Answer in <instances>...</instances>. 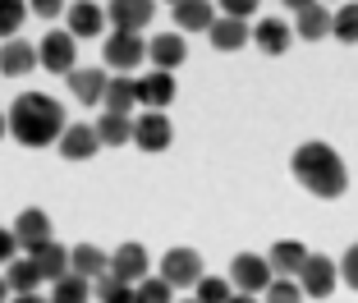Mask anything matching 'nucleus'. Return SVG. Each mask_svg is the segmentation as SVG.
<instances>
[{
  "label": "nucleus",
  "mask_w": 358,
  "mask_h": 303,
  "mask_svg": "<svg viewBox=\"0 0 358 303\" xmlns=\"http://www.w3.org/2000/svg\"><path fill=\"white\" fill-rule=\"evenodd\" d=\"M32 64L37 60V46L23 42V37H10V42L0 46V73H10V78H19V73H32Z\"/></svg>",
  "instance_id": "obj_16"
},
{
  "label": "nucleus",
  "mask_w": 358,
  "mask_h": 303,
  "mask_svg": "<svg viewBox=\"0 0 358 303\" xmlns=\"http://www.w3.org/2000/svg\"><path fill=\"white\" fill-rule=\"evenodd\" d=\"M327 32H331V14H327V5H308V10H299L294 37H303V42H322Z\"/></svg>",
  "instance_id": "obj_28"
},
{
  "label": "nucleus",
  "mask_w": 358,
  "mask_h": 303,
  "mask_svg": "<svg viewBox=\"0 0 358 303\" xmlns=\"http://www.w3.org/2000/svg\"><path fill=\"white\" fill-rule=\"evenodd\" d=\"M207 32H211L207 42L216 46V51H225V55H230V51H243V46H248V37H253L248 19H230V14H221V19L211 23Z\"/></svg>",
  "instance_id": "obj_14"
},
{
  "label": "nucleus",
  "mask_w": 358,
  "mask_h": 303,
  "mask_svg": "<svg viewBox=\"0 0 358 303\" xmlns=\"http://www.w3.org/2000/svg\"><path fill=\"white\" fill-rule=\"evenodd\" d=\"M92 299H101V303H143V299H138V285H124L120 276H110V272H101L92 281Z\"/></svg>",
  "instance_id": "obj_27"
},
{
  "label": "nucleus",
  "mask_w": 358,
  "mask_h": 303,
  "mask_svg": "<svg viewBox=\"0 0 358 303\" xmlns=\"http://www.w3.org/2000/svg\"><path fill=\"white\" fill-rule=\"evenodd\" d=\"M161 276H166L175 290H193V285L202 281V258L193 248H170L166 258H161Z\"/></svg>",
  "instance_id": "obj_6"
},
{
  "label": "nucleus",
  "mask_w": 358,
  "mask_h": 303,
  "mask_svg": "<svg viewBox=\"0 0 358 303\" xmlns=\"http://www.w3.org/2000/svg\"><path fill=\"white\" fill-rule=\"evenodd\" d=\"M28 10L37 14V19H55V14L64 10V0H28Z\"/></svg>",
  "instance_id": "obj_37"
},
{
  "label": "nucleus",
  "mask_w": 358,
  "mask_h": 303,
  "mask_svg": "<svg viewBox=\"0 0 358 303\" xmlns=\"http://www.w3.org/2000/svg\"><path fill=\"white\" fill-rule=\"evenodd\" d=\"M294 281H299V290H303V299H327V294L336 290V281H340V267H336L331 258H317V253H308Z\"/></svg>",
  "instance_id": "obj_3"
},
{
  "label": "nucleus",
  "mask_w": 358,
  "mask_h": 303,
  "mask_svg": "<svg viewBox=\"0 0 358 303\" xmlns=\"http://www.w3.org/2000/svg\"><path fill=\"white\" fill-rule=\"evenodd\" d=\"M96 147H101V138H96L92 125H64V134H60V157L64 161H92Z\"/></svg>",
  "instance_id": "obj_12"
},
{
  "label": "nucleus",
  "mask_w": 358,
  "mask_h": 303,
  "mask_svg": "<svg viewBox=\"0 0 358 303\" xmlns=\"http://www.w3.org/2000/svg\"><path fill=\"white\" fill-rule=\"evenodd\" d=\"M101 28H106L101 5H92V0H74V5H69V32H74V37H96Z\"/></svg>",
  "instance_id": "obj_19"
},
{
  "label": "nucleus",
  "mask_w": 358,
  "mask_h": 303,
  "mask_svg": "<svg viewBox=\"0 0 358 303\" xmlns=\"http://www.w3.org/2000/svg\"><path fill=\"white\" fill-rule=\"evenodd\" d=\"M170 5H179V0H170Z\"/></svg>",
  "instance_id": "obj_45"
},
{
  "label": "nucleus",
  "mask_w": 358,
  "mask_h": 303,
  "mask_svg": "<svg viewBox=\"0 0 358 303\" xmlns=\"http://www.w3.org/2000/svg\"><path fill=\"white\" fill-rule=\"evenodd\" d=\"M331 37L336 42H358V5H340L336 14H331Z\"/></svg>",
  "instance_id": "obj_30"
},
{
  "label": "nucleus",
  "mask_w": 358,
  "mask_h": 303,
  "mask_svg": "<svg viewBox=\"0 0 358 303\" xmlns=\"http://www.w3.org/2000/svg\"><path fill=\"white\" fill-rule=\"evenodd\" d=\"M134 97L143 101V111H166V106L175 101V78H170L166 69H152L134 83Z\"/></svg>",
  "instance_id": "obj_11"
},
{
  "label": "nucleus",
  "mask_w": 358,
  "mask_h": 303,
  "mask_svg": "<svg viewBox=\"0 0 358 303\" xmlns=\"http://www.w3.org/2000/svg\"><path fill=\"white\" fill-rule=\"evenodd\" d=\"M101 101H106V111H120V115H129V111L138 106V97H134V78H106Z\"/></svg>",
  "instance_id": "obj_29"
},
{
  "label": "nucleus",
  "mask_w": 358,
  "mask_h": 303,
  "mask_svg": "<svg viewBox=\"0 0 358 303\" xmlns=\"http://www.w3.org/2000/svg\"><path fill=\"white\" fill-rule=\"evenodd\" d=\"M5 134H10V120H5V115H0V138H5Z\"/></svg>",
  "instance_id": "obj_43"
},
{
  "label": "nucleus",
  "mask_w": 358,
  "mask_h": 303,
  "mask_svg": "<svg viewBox=\"0 0 358 303\" xmlns=\"http://www.w3.org/2000/svg\"><path fill=\"white\" fill-rule=\"evenodd\" d=\"M64 78H69V92H74L83 106H96V101H101V92H106V73L101 69H78V64H74Z\"/></svg>",
  "instance_id": "obj_20"
},
{
  "label": "nucleus",
  "mask_w": 358,
  "mask_h": 303,
  "mask_svg": "<svg viewBox=\"0 0 358 303\" xmlns=\"http://www.w3.org/2000/svg\"><path fill=\"white\" fill-rule=\"evenodd\" d=\"M253 46L262 55H285L289 51V23H280V19H262L253 28Z\"/></svg>",
  "instance_id": "obj_21"
},
{
  "label": "nucleus",
  "mask_w": 358,
  "mask_h": 303,
  "mask_svg": "<svg viewBox=\"0 0 358 303\" xmlns=\"http://www.w3.org/2000/svg\"><path fill=\"white\" fill-rule=\"evenodd\" d=\"M262 294H266V303H303V290H299L294 276H275Z\"/></svg>",
  "instance_id": "obj_34"
},
{
  "label": "nucleus",
  "mask_w": 358,
  "mask_h": 303,
  "mask_svg": "<svg viewBox=\"0 0 358 303\" xmlns=\"http://www.w3.org/2000/svg\"><path fill=\"white\" fill-rule=\"evenodd\" d=\"M28 19V0H0V37H14Z\"/></svg>",
  "instance_id": "obj_33"
},
{
  "label": "nucleus",
  "mask_w": 358,
  "mask_h": 303,
  "mask_svg": "<svg viewBox=\"0 0 358 303\" xmlns=\"http://www.w3.org/2000/svg\"><path fill=\"white\" fill-rule=\"evenodd\" d=\"M303 258H308V248L299 239H280V244H271V253H266V262H271L275 276H299Z\"/></svg>",
  "instance_id": "obj_24"
},
{
  "label": "nucleus",
  "mask_w": 358,
  "mask_h": 303,
  "mask_svg": "<svg viewBox=\"0 0 358 303\" xmlns=\"http://www.w3.org/2000/svg\"><path fill=\"white\" fill-rule=\"evenodd\" d=\"M69 272H78V276H87V281H96L101 272H110V258H106L96 244H74V248H69Z\"/></svg>",
  "instance_id": "obj_22"
},
{
  "label": "nucleus",
  "mask_w": 358,
  "mask_h": 303,
  "mask_svg": "<svg viewBox=\"0 0 358 303\" xmlns=\"http://www.w3.org/2000/svg\"><path fill=\"white\" fill-rule=\"evenodd\" d=\"M193 290H198V303H230L234 285H230V276H202Z\"/></svg>",
  "instance_id": "obj_31"
},
{
  "label": "nucleus",
  "mask_w": 358,
  "mask_h": 303,
  "mask_svg": "<svg viewBox=\"0 0 358 303\" xmlns=\"http://www.w3.org/2000/svg\"><path fill=\"white\" fill-rule=\"evenodd\" d=\"M5 120H10V138L19 147H51V143H60V134H64V111H60V101L46 97V92L14 97Z\"/></svg>",
  "instance_id": "obj_1"
},
{
  "label": "nucleus",
  "mask_w": 358,
  "mask_h": 303,
  "mask_svg": "<svg viewBox=\"0 0 358 303\" xmlns=\"http://www.w3.org/2000/svg\"><path fill=\"white\" fill-rule=\"evenodd\" d=\"M5 281H10V290H14V294H37V290L46 285L32 258H14V262H5Z\"/></svg>",
  "instance_id": "obj_23"
},
{
  "label": "nucleus",
  "mask_w": 358,
  "mask_h": 303,
  "mask_svg": "<svg viewBox=\"0 0 358 303\" xmlns=\"http://www.w3.org/2000/svg\"><path fill=\"white\" fill-rule=\"evenodd\" d=\"M285 5H289V10L299 14V10H308V5H317V0H285Z\"/></svg>",
  "instance_id": "obj_40"
},
{
  "label": "nucleus",
  "mask_w": 358,
  "mask_h": 303,
  "mask_svg": "<svg viewBox=\"0 0 358 303\" xmlns=\"http://www.w3.org/2000/svg\"><path fill=\"white\" fill-rule=\"evenodd\" d=\"M179 303H198V299H179Z\"/></svg>",
  "instance_id": "obj_44"
},
{
  "label": "nucleus",
  "mask_w": 358,
  "mask_h": 303,
  "mask_svg": "<svg viewBox=\"0 0 358 303\" xmlns=\"http://www.w3.org/2000/svg\"><path fill=\"white\" fill-rule=\"evenodd\" d=\"M92 129H96V138H101V147H124V143H134V120L120 115V111H106Z\"/></svg>",
  "instance_id": "obj_25"
},
{
  "label": "nucleus",
  "mask_w": 358,
  "mask_h": 303,
  "mask_svg": "<svg viewBox=\"0 0 358 303\" xmlns=\"http://www.w3.org/2000/svg\"><path fill=\"white\" fill-rule=\"evenodd\" d=\"M230 303H257V299H253V294H239V290H234V294H230Z\"/></svg>",
  "instance_id": "obj_41"
},
{
  "label": "nucleus",
  "mask_w": 358,
  "mask_h": 303,
  "mask_svg": "<svg viewBox=\"0 0 358 303\" xmlns=\"http://www.w3.org/2000/svg\"><path fill=\"white\" fill-rule=\"evenodd\" d=\"M110 276H120L124 285H138L148 276V248H143V244H120V248L110 253Z\"/></svg>",
  "instance_id": "obj_13"
},
{
  "label": "nucleus",
  "mask_w": 358,
  "mask_h": 303,
  "mask_svg": "<svg viewBox=\"0 0 358 303\" xmlns=\"http://www.w3.org/2000/svg\"><path fill=\"white\" fill-rule=\"evenodd\" d=\"M340 281H345L349 290H358V244H349L345 258H340Z\"/></svg>",
  "instance_id": "obj_35"
},
{
  "label": "nucleus",
  "mask_w": 358,
  "mask_h": 303,
  "mask_svg": "<svg viewBox=\"0 0 358 303\" xmlns=\"http://www.w3.org/2000/svg\"><path fill=\"white\" fill-rule=\"evenodd\" d=\"M51 303H87L92 299V281L78 272H64L60 281H51V294H46Z\"/></svg>",
  "instance_id": "obj_26"
},
{
  "label": "nucleus",
  "mask_w": 358,
  "mask_h": 303,
  "mask_svg": "<svg viewBox=\"0 0 358 303\" xmlns=\"http://www.w3.org/2000/svg\"><path fill=\"white\" fill-rule=\"evenodd\" d=\"M10 294H14V290H10V281H5V276H0V303L10 299Z\"/></svg>",
  "instance_id": "obj_42"
},
{
  "label": "nucleus",
  "mask_w": 358,
  "mask_h": 303,
  "mask_svg": "<svg viewBox=\"0 0 358 303\" xmlns=\"http://www.w3.org/2000/svg\"><path fill=\"white\" fill-rule=\"evenodd\" d=\"M271 281H275V272H271V262H266V258H257V253H239V258H234L230 285L239 294H262Z\"/></svg>",
  "instance_id": "obj_4"
},
{
  "label": "nucleus",
  "mask_w": 358,
  "mask_h": 303,
  "mask_svg": "<svg viewBox=\"0 0 358 303\" xmlns=\"http://www.w3.org/2000/svg\"><path fill=\"white\" fill-rule=\"evenodd\" d=\"M37 60H42V69H51V73H69L74 69V60H78V42H74V32H46L42 37V46H37Z\"/></svg>",
  "instance_id": "obj_5"
},
{
  "label": "nucleus",
  "mask_w": 358,
  "mask_h": 303,
  "mask_svg": "<svg viewBox=\"0 0 358 303\" xmlns=\"http://www.w3.org/2000/svg\"><path fill=\"white\" fill-rule=\"evenodd\" d=\"M10 303H51V299H46V294H14Z\"/></svg>",
  "instance_id": "obj_39"
},
{
  "label": "nucleus",
  "mask_w": 358,
  "mask_h": 303,
  "mask_svg": "<svg viewBox=\"0 0 358 303\" xmlns=\"http://www.w3.org/2000/svg\"><path fill=\"white\" fill-rule=\"evenodd\" d=\"M148 60H152V69H179V64L189 60V46H184V37L179 32H166V37H152L148 42Z\"/></svg>",
  "instance_id": "obj_15"
},
{
  "label": "nucleus",
  "mask_w": 358,
  "mask_h": 303,
  "mask_svg": "<svg viewBox=\"0 0 358 303\" xmlns=\"http://www.w3.org/2000/svg\"><path fill=\"white\" fill-rule=\"evenodd\" d=\"M19 258V239H14V230H0V262H14Z\"/></svg>",
  "instance_id": "obj_38"
},
{
  "label": "nucleus",
  "mask_w": 358,
  "mask_h": 303,
  "mask_svg": "<svg viewBox=\"0 0 358 303\" xmlns=\"http://www.w3.org/2000/svg\"><path fill=\"white\" fill-rule=\"evenodd\" d=\"M32 262H37V272H42V281L51 285V281H60L64 272H69V248H64V244H42V248H32L28 253Z\"/></svg>",
  "instance_id": "obj_17"
},
{
  "label": "nucleus",
  "mask_w": 358,
  "mask_h": 303,
  "mask_svg": "<svg viewBox=\"0 0 358 303\" xmlns=\"http://www.w3.org/2000/svg\"><path fill=\"white\" fill-rule=\"evenodd\" d=\"M221 5V14H230V19H248V14L257 10V0H216Z\"/></svg>",
  "instance_id": "obj_36"
},
{
  "label": "nucleus",
  "mask_w": 358,
  "mask_h": 303,
  "mask_svg": "<svg viewBox=\"0 0 358 303\" xmlns=\"http://www.w3.org/2000/svg\"><path fill=\"white\" fill-rule=\"evenodd\" d=\"M175 23H179V32H207L216 23V10H211V0H179Z\"/></svg>",
  "instance_id": "obj_18"
},
{
  "label": "nucleus",
  "mask_w": 358,
  "mask_h": 303,
  "mask_svg": "<svg viewBox=\"0 0 358 303\" xmlns=\"http://www.w3.org/2000/svg\"><path fill=\"white\" fill-rule=\"evenodd\" d=\"M170 138H175V129H170L166 111H143V115L134 120V143L143 147V152H166Z\"/></svg>",
  "instance_id": "obj_8"
},
{
  "label": "nucleus",
  "mask_w": 358,
  "mask_h": 303,
  "mask_svg": "<svg viewBox=\"0 0 358 303\" xmlns=\"http://www.w3.org/2000/svg\"><path fill=\"white\" fill-rule=\"evenodd\" d=\"M289 166H294V179L313 193V198H340V193L349 188L345 161H340V152L327 147V143H303Z\"/></svg>",
  "instance_id": "obj_2"
},
{
  "label": "nucleus",
  "mask_w": 358,
  "mask_h": 303,
  "mask_svg": "<svg viewBox=\"0 0 358 303\" xmlns=\"http://www.w3.org/2000/svg\"><path fill=\"white\" fill-rule=\"evenodd\" d=\"M14 239H19L23 253H32V248H42V244H51V239H55V234H51V216H46L42 207H23L19 220H14Z\"/></svg>",
  "instance_id": "obj_10"
},
{
  "label": "nucleus",
  "mask_w": 358,
  "mask_h": 303,
  "mask_svg": "<svg viewBox=\"0 0 358 303\" xmlns=\"http://www.w3.org/2000/svg\"><path fill=\"white\" fill-rule=\"evenodd\" d=\"M152 14H157L152 0H110L106 5V23L115 32H143L152 23Z\"/></svg>",
  "instance_id": "obj_7"
},
{
  "label": "nucleus",
  "mask_w": 358,
  "mask_h": 303,
  "mask_svg": "<svg viewBox=\"0 0 358 303\" xmlns=\"http://www.w3.org/2000/svg\"><path fill=\"white\" fill-rule=\"evenodd\" d=\"M138 299L143 303H175V285L166 276H143L138 281Z\"/></svg>",
  "instance_id": "obj_32"
},
{
  "label": "nucleus",
  "mask_w": 358,
  "mask_h": 303,
  "mask_svg": "<svg viewBox=\"0 0 358 303\" xmlns=\"http://www.w3.org/2000/svg\"><path fill=\"white\" fill-rule=\"evenodd\" d=\"M143 55H148V42L138 37V32H110L106 37V64L110 69H138L143 64Z\"/></svg>",
  "instance_id": "obj_9"
}]
</instances>
